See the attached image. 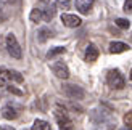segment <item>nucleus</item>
<instances>
[{
  "mask_svg": "<svg viewBox=\"0 0 132 130\" xmlns=\"http://www.w3.org/2000/svg\"><path fill=\"white\" fill-rule=\"evenodd\" d=\"M6 90H8L10 93H13V95H18V96H23V95H24V92H23V90L16 88L15 85H11V83H10V85H6Z\"/></svg>",
  "mask_w": 132,
  "mask_h": 130,
  "instance_id": "6ab92c4d",
  "label": "nucleus"
},
{
  "mask_svg": "<svg viewBox=\"0 0 132 130\" xmlns=\"http://www.w3.org/2000/svg\"><path fill=\"white\" fill-rule=\"evenodd\" d=\"M18 113H19V109L15 105H6V106L2 108V117L3 119H8V120L16 119L18 117Z\"/></svg>",
  "mask_w": 132,
  "mask_h": 130,
  "instance_id": "1a4fd4ad",
  "label": "nucleus"
},
{
  "mask_svg": "<svg viewBox=\"0 0 132 130\" xmlns=\"http://www.w3.org/2000/svg\"><path fill=\"white\" fill-rule=\"evenodd\" d=\"M106 82L111 88H116V90H121L126 87V80H124V76L121 74L119 69H111L106 76Z\"/></svg>",
  "mask_w": 132,
  "mask_h": 130,
  "instance_id": "7ed1b4c3",
  "label": "nucleus"
},
{
  "mask_svg": "<svg viewBox=\"0 0 132 130\" xmlns=\"http://www.w3.org/2000/svg\"><path fill=\"white\" fill-rule=\"evenodd\" d=\"M10 82H18L23 83L24 77L15 69H0V87H6L10 85Z\"/></svg>",
  "mask_w": 132,
  "mask_h": 130,
  "instance_id": "f257e3e1",
  "label": "nucleus"
},
{
  "mask_svg": "<svg viewBox=\"0 0 132 130\" xmlns=\"http://www.w3.org/2000/svg\"><path fill=\"white\" fill-rule=\"evenodd\" d=\"M29 19H31L32 23L42 21V19H44V16H42V10H40V8H32L31 15H29Z\"/></svg>",
  "mask_w": 132,
  "mask_h": 130,
  "instance_id": "4468645a",
  "label": "nucleus"
},
{
  "mask_svg": "<svg viewBox=\"0 0 132 130\" xmlns=\"http://www.w3.org/2000/svg\"><path fill=\"white\" fill-rule=\"evenodd\" d=\"M98 55H100V50L97 48V45H94V43H89V45H87V48H85L84 60L87 61V63H94V61H97Z\"/></svg>",
  "mask_w": 132,
  "mask_h": 130,
  "instance_id": "6e6552de",
  "label": "nucleus"
},
{
  "mask_svg": "<svg viewBox=\"0 0 132 130\" xmlns=\"http://www.w3.org/2000/svg\"><path fill=\"white\" fill-rule=\"evenodd\" d=\"M5 43H6V50H8V53L11 55V58H16V60H19V58L23 56V50L21 47H19V43L16 40L15 34H6V39H5Z\"/></svg>",
  "mask_w": 132,
  "mask_h": 130,
  "instance_id": "20e7f679",
  "label": "nucleus"
},
{
  "mask_svg": "<svg viewBox=\"0 0 132 130\" xmlns=\"http://www.w3.org/2000/svg\"><path fill=\"white\" fill-rule=\"evenodd\" d=\"M114 24L118 26V27H121V29H129V26H130V21L129 19H124V18H118Z\"/></svg>",
  "mask_w": 132,
  "mask_h": 130,
  "instance_id": "f3484780",
  "label": "nucleus"
},
{
  "mask_svg": "<svg viewBox=\"0 0 132 130\" xmlns=\"http://www.w3.org/2000/svg\"><path fill=\"white\" fill-rule=\"evenodd\" d=\"M53 114H55V119H56V124H58V128L60 130H74V124L69 119L68 113L64 109H61V106H56Z\"/></svg>",
  "mask_w": 132,
  "mask_h": 130,
  "instance_id": "f03ea898",
  "label": "nucleus"
},
{
  "mask_svg": "<svg viewBox=\"0 0 132 130\" xmlns=\"http://www.w3.org/2000/svg\"><path fill=\"white\" fill-rule=\"evenodd\" d=\"M61 23L66 27H79L82 24V19L77 15H69V13H63L61 15Z\"/></svg>",
  "mask_w": 132,
  "mask_h": 130,
  "instance_id": "0eeeda50",
  "label": "nucleus"
},
{
  "mask_svg": "<svg viewBox=\"0 0 132 130\" xmlns=\"http://www.w3.org/2000/svg\"><path fill=\"white\" fill-rule=\"evenodd\" d=\"M124 124H126L129 130H132V111H127L124 114Z\"/></svg>",
  "mask_w": 132,
  "mask_h": 130,
  "instance_id": "a211bd4d",
  "label": "nucleus"
},
{
  "mask_svg": "<svg viewBox=\"0 0 132 130\" xmlns=\"http://www.w3.org/2000/svg\"><path fill=\"white\" fill-rule=\"evenodd\" d=\"M95 0H76V10L82 15H87V13L92 10Z\"/></svg>",
  "mask_w": 132,
  "mask_h": 130,
  "instance_id": "9d476101",
  "label": "nucleus"
},
{
  "mask_svg": "<svg viewBox=\"0 0 132 130\" xmlns=\"http://www.w3.org/2000/svg\"><path fill=\"white\" fill-rule=\"evenodd\" d=\"M124 11L126 13L132 11V0H126V2H124Z\"/></svg>",
  "mask_w": 132,
  "mask_h": 130,
  "instance_id": "4be33fe9",
  "label": "nucleus"
},
{
  "mask_svg": "<svg viewBox=\"0 0 132 130\" xmlns=\"http://www.w3.org/2000/svg\"><path fill=\"white\" fill-rule=\"evenodd\" d=\"M0 130H15L11 125H0Z\"/></svg>",
  "mask_w": 132,
  "mask_h": 130,
  "instance_id": "5701e85b",
  "label": "nucleus"
},
{
  "mask_svg": "<svg viewBox=\"0 0 132 130\" xmlns=\"http://www.w3.org/2000/svg\"><path fill=\"white\" fill-rule=\"evenodd\" d=\"M129 50V45L124 42H111L110 43V53H124Z\"/></svg>",
  "mask_w": 132,
  "mask_h": 130,
  "instance_id": "9b49d317",
  "label": "nucleus"
},
{
  "mask_svg": "<svg viewBox=\"0 0 132 130\" xmlns=\"http://www.w3.org/2000/svg\"><path fill=\"white\" fill-rule=\"evenodd\" d=\"M61 53H64V47H55V48H52L47 53V58L52 60V58H55L56 55H61Z\"/></svg>",
  "mask_w": 132,
  "mask_h": 130,
  "instance_id": "dca6fc26",
  "label": "nucleus"
},
{
  "mask_svg": "<svg viewBox=\"0 0 132 130\" xmlns=\"http://www.w3.org/2000/svg\"><path fill=\"white\" fill-rule=\"evenodd\" d=\"M40 2H44V3H47V2H50V0H40Z\"/></svg>",
  "mask_w": 132,
  "mask_h": 130,
  "instance_id": "b1692460",
  "label": "nucleus"
},
{
  "mask_svg": "<svg viewBox=\"0 0 132 130\" xmlns=\"http://www.w3.org/2000/svg\"><path fill=\"white\" fill-rule=\"evenodd\" d=\"M42 16H44L45 21H50V19L55 16V10H53V6H48V8L42 10Z\"/></svg>",
  "mask_w": 132,
  "mask_h": 130,
  "instance_id": "2eb2a0df",
  "label": "nucleus"
},
{
  "mask_svg": "<svg viewBox=\"0 0 132 130\" xmlns=\"http://www.w3.org/2000/svg\"><path fill=\"white\" fill-rule=\"evenodd\" d=\"M69 3H71V0H56V6L60 10H68L69 8Z\"/></svg>",
  "mask_w": 132,
  "mask_h": 130,
  "instance_id": "aec40b11",
  "label": "nucleus"
},
{
  "mask_svg": "<svg viewBox=\"0 0 132 130\" xmlns=\"http://www.w3.org/2000/svg\"><path fill=\"white\" fill-rule=\"evenodd\" d=\"M5 18H6V15H5V5H3L2 0H0V23H3Z\"/></svg>",
  "mask_w": 132,
  "mask_h": 130,
  "instance_id": "412c9836",
  "label": "nucleus"
},
{
  "mask_svg": "<svg viewBox=\"0 0 132 130\" xmlns=\"http://www.w3.org/2000/svg\"><path fill=\"white\" fill-rule=\"evenodd\" d=\"M130 80H132V69H130Z\"/></svg>",
  "mask_w": 132,
  "mask_h": 130,
  "instance_id": "393cba45",
  "label": "nucleus"
},
{
  "mask_svg": "<svg viewBox=\"0 0 132 130\" xmlns=\"http://www.w3.org/2000/svg\"><path fill=\"white\" fill-rule=\"evenodd\" d=\"M31 130H50V124L47 120H44V119H36L32 127H31Z\"/></svg>",
  "mask_w": 132,
  "mask_h": 130,
  "instance_id": "ddd939ff",
  "label": "nucleus"
},
{
  "mask_svg": "<svg viewBox=\"0 0 132 130\" xmlns=\"http://www.w3.org/2000/svg\"><path fill=\"white\" fill-rule=\"evenodd\" d=\"M50 37H52V31H50L48 27H42V29H39V32H37V40L40 42V43L47 42Z\"/></svg>",
  "mask_w": 132,
  "mask_h": 130,
  "instance_id": "f8f14e48",
  "label": "nucleus"
},
{
  "mask_svg": "<svg viewBox=\"0 0 132 130\" xmlns=\"http://www.w3.org/2000/svg\"><path fill=\"white\" fill-rule=\"evenodd\" d=\"M52 71H53V74L56 77H60V79H68L69 77V69L63 61H55L52 64Z\"/></svg>",
  "mask_w": 132,
  "mask_h": 130,
  "instance_id": "423d86ee",
  "label": "nucleus"
},
{
  "mask_svg": "<svg viewBox=\"0 0 132 130\" xmlns=\"http://www.w3.org/2000/svg\"><path fill=\"white\" fill-rule=\"evenodd\" d=\"M63 93L68 96V98L71 100H82L85 96V92L77 87V85H69V83H66V85H63Z\"/></svg>",
  "mask_w": 132,
  "mask_h": 130,
  "instance_id": "39448f33",
  "label": "nucleus"
}]
</instances>
